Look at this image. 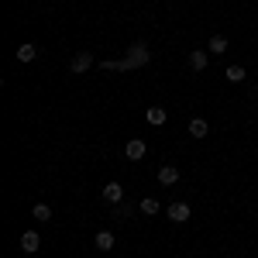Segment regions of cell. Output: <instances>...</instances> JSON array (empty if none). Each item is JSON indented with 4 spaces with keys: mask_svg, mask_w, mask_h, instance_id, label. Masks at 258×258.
Returning <instances> with one entry per match:
<instances>
[{
    "mask_svg": "<svg viewBox=\"0 0 258 258\" xmlns=\"http://www.w3.org/2000/svg\"><path fill=\"white\" fill-rule=\"evenodd\" d=\"M159 182H162V186H176V182H179V169H176V165H162V169H159Z\"/></svg>",
    "mask_w": 258,
    "mask_h": 258,
    "instance_id": "cell-8",
    "label": "cell"
},
{
    "mask_svg": "<svg viewBox=\"0 0 258 258\" xmlns=\"http://www.w3.org/2000/svg\"><path fill=\"white\" fill-rule=\"evenodd\" d=\"M90 66H93V55H90V52H80L76 59L69 62V69H73V73H86Z\"/></svg>",
    "mask_w": 258,
    "mask_h": 258,
    "instance_id": "cell-9",
    "label": "cell"
},
{
    "mask_svg": "<svg viewBox=\"0 0 258 258\" xmlns=\"http://www.w3.org/2000/svg\"><path fill=\"white\" fill-rule=\"evenodd\" d=\"M103 200L117 207L120 200H124V186H120V182H107V186H103Z\"/></svg>",
    "mask_w": 258,
    "mask_h": 258,
    "instance_id": "cell-6",
    "label": "cell"
},
{
    "mask_svg": "<svg viewBox=\"0 0 258 258\" xmlns=\"http://www.w3.org/2000/svg\"><path fill=\"white\" fill-rule=\"evenodd\" d=\"M124 155H127L131 162H141L145 155H148V145H145L141 138H131L127 145H124Z\"/></svg>",
    "mask_w": 258,
    "mask_h": 258,
    "instance_id": "cell-2",
    "label": "cell"
},
{
    "mask_svg": "<svg viewBox=\"0 0 258 258\" xmlns=\"http://www.w3.org/2000/svg\"><path fill=\"white\" fill-rule=\"evenodd\" d=\"M165 217L172 220V224H186V220H189V207H186V203H169Z\"/></svg>",
    "mask_w": 258,
    "mask_h": 258,
    "instance_id": "cell-3",
    "label": "cell"
},
{
    "mask_svg": "<svg viewBox=\"0 0 258 258\" xmlns=\"http://www.w3.org/2000/svg\"><path fill=\"white\" fill-rule=\"evenodd\" d=\"M93 244H97V251H110L114 248V234L110 231H100L97 238H93Z\"/></svg>",
    "mask_w": 258,
    "mask_h": 258,
    "instance_id": "cell-12",
    "label": "cell"
},
{
    "mask_svg": "<svg viewBox=\"0 0 258 258\" xmlns=\"http://www.w3.org/2000/svg\"><path fill=\"white\" fill-rule=\"evenodd\" d=\"M141 214H148V217H152V214H159V200L145 197V200H141Z\"/></svg>",
    "mask_w": 258,
    "mask_h": 258,
    "instance_id": "cell-16",
    "label": "cell"
},
{
    "mask_svg": "<svg viewBox=\"0 0 258 258\" xmlns=\"http://www.w3.org/2000/svg\"><path fill=\"white\" fill-rule=\"evenodd\" d=\"M145 120H148L152 127H162V124L169 120V114H165L162 107H148V110H145Z\"/></svg>",
    "mask_w": 258,
    "mask_h": 258,
    "instance_id": "cell-7",
    "label": "cell"
},
{
    "mask_svg": "<svg viewBox=\"0 0 258 258\" xmlns=\"http://www.w3.org/2000/svg\"><path fill=\"white\" fill-rule=\"evenodd\" d=\"M255 258H258V255H255Z\"/></svg>",
    "mask_w": 258,
    "mask_h": 258,
    "instance_id": "cell-18",
    "label": "cell"
},
{
    "mask_svg": "<svg viewBox=\"0 0 258 258\" xmlns=\"http://www.w3.org/2000/svg\"><path fill=\"white\" fill-rule=\"evenodd\" d=\"M224 258H231V255H224Z\"/></svg>",
    "mask_w": 258,
    "mask_h": 258,
    "instance_id": "cell-17",
    "label": "cell"
},
{
    "mask_svg": "<svg viewBox=\"0 0 258 258\" xmlns=\"http://www.w3.org/2000/svg\"><path fill=\"white\" fill-rule=\"evenodd\" d=\"M207 52H214V55H224V52H227V38H224V35H214Z\"/></svg>",
    "mask_w": 258,
    "mask_h": 258,
    "instance_id": "cell-13",
    "label": "cell"
},
{
    "mask_svg": "<svg viewBox=\"0 0 258 258\" xmlns=\"http://www.w3.org/2000/svg\"><path fill=\"white\" fill-rule=\"evenodd\" d=\"M35 55H38V48H35V45H28V41L18 48V62H31Z\"/></svg>",
    "mask_w": 258,
    "mask_h": 258,
    "instance_id": "cell-14",
    "label": "cell"
},
{
    "mask_svg": "<svg viewBox=\"0 0 258 258\" xmlns=\"http://www.w3.org/2000/svg\"><path fill=\"white\" fill-rule=\"evenodd\" d=\"M31 217L38 220V224H48V220H52V207H48V203H35V207H31Z\"/></svg>",
    "mask_w": 258,
    "mask_h": 258,
    "instance_id": "cell-10",
    "label": "cell"
},
{
    "mask_svg": "<svg viewBox=\"0 0 258 258\" xmlns=\"http://www.w3.org/2000/svg\"><path fill=\"white\" fill-rule=\"evenodd\" d=\"M224 76H227V80H231V83H241V80H244V76H248V73H244L241 66H227V73H224Z\"/></svg>",
    "mask_w": 258,
    "mask_h": 258,
    "instance_id": "cell-15",
    "label": "cell"
},
{
    "mask_svg": "<svg viewBox=\"0 0 258 258\" xmlns=\"http://www.w3.org/2000/svg\"><path fill=\"white\" fill-rule=\"evenodd\" d=\"M207 131H210V124H207L203 117H193V120H189V135H193V138H207Z\"/></svg>",
    "mask_w": 258,
    "mask_h": 258,
    "instance_id": "cell-11",
    "label": "cell"
},
{
    "mask_svg": "<svg viewBox=\"0 0 258 258\" xmlns=\"http://www.w3.org/2000/svg\"><path fill=\"white\" fill-rule=\"evenodd\" d=\"M38 248H41L38 231H24V234H21V251H28V255H31V251H38Z\"/></svg>",
    "mask_w": 258,
    "mask_h": 258,
    "instance_id": "cell-5",
    "label": "cell"
},
{
    "mask_svg": "<svg viewBox=\"0 0 258 258\" xmlns=\"http://www.w3.org/2000/svg\"><path fill=\"white\" fill-rule=\"evenodd\" d=\"M207 62H210V52H207V48L189 52V69H193V73H203V69H207Z\"/></svg>",
    "mask_w": 258,
    "mask_h": 258,
    "instance_id": "cell-4",
    "label": "cell"
},
{
    "mask_svg": "<svg viewBox=\"0 0 258 258\" xmlns=\"http://www.w3.org/2000/svg\"><path fill=\"white\" fill-rule=\"evenodd\" d=\"M148 59H152V52H148V45L145 41H135L131 48H127V69H141V66H148Z\"/></svg>",
    "mask_w": 258,
    "mask_h": 258,
    "instance_id": "cell-1",
    "label": "cell"
}]
</instances>
